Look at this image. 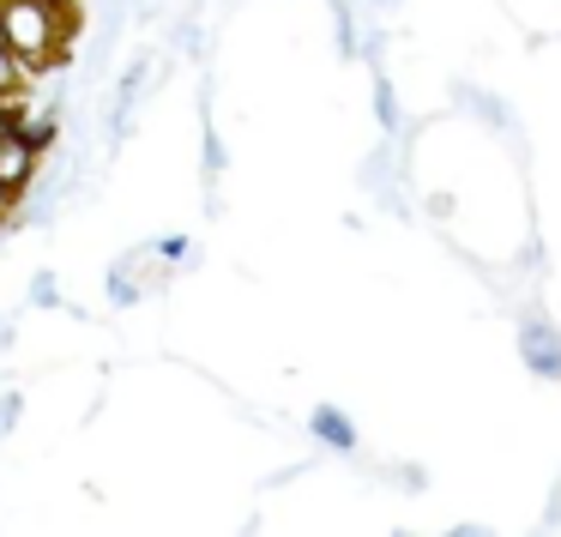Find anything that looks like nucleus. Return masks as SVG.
Here are the masks:
<instances>
[{
    "mask_svg": "<svg viewBox=\"0 0 561 537\" xmlns=\"http://www.w3.org/2000/svg\"><path fill=\"white\" fill-rule=\"evenodd\" d=\"M308 429H314L320 447H332V453H356V423H351L344 411H332V404H320V411L308 416Z\"/></svg>",
    "mask_w": 561,
    "mask_h": 537,
    "instance_id": "20e7f679",
    "label": "nucleus"
},
{
    "mask_svg": "<svg viewBox=\"0 0 561 537\" xmlns=\"http://www.w3.org/2000/svg\"><path fill=\"white\" fill-rule=\"evenodd\" d=\"M7 127H13V110H7V103H0V134H7Z\"/></svg>",
    "mask_w": 561,
    "mask_h": 537,
    "instance_id": "f8f14e48",
    "label": "nucleus"
},
{
    "mask_svg": "<svg viewBox=\"0 0 561 537\" xmlns=\"http://www.w3.org/2000/svg\"><path fill=\"white\" fill-rule=\"evenodd\" d=\"M37 163H43V146H31L19 127H7V134H0V187H7V194H31Z\"/></svg>",
    "mask_w": 561,
    "mask_h": 537,
    "instance_id": "f03ea898",
    "label": "nucleus"
},
{
    "mask_svg": "<svg viewBox=\"0 0 561 537\" xmlns=\"http://www.w3.org/2000/svg\"><path fill=\"white\" fill-rule=\"evenodd\" d=\"M13 212H19V194H7V187H0V224L13 218Z\"/></svg>",
    "mask_w": 561,
    "mask_h": 537,
    "instance_id": "9b49d317",
    "label": "nucleus"
},
{
    "mask_svg": "<svg viewBox=\"0 0 561 537\" xmlns=\"http://www.w3.org/2000/svg\"><path fill=\"white\" fill-rule=\"evenodd\" d=\"M13 127L31 139V146L49 151V146H55V134H61V103L43 98V91L31 85V91H25V103H19V115H13Z\"/></svg>",
    "mask_w": 561,
    "mask_h": 537,
    "instance_id": "7ed1b4c3",
    "label": "nucleus"
},
{
    "mask_svg": "<svg viewBox=\"0 0 561 537\" xmlns=\"http://www.w3.org/2000/svg\"><path fill=\"white\" fill-rule=\"evenodd\" d=\"M13 85H37V79H31V67L0 43V91H13Z\"/></svg>",
    "mask_w": 561,
    "mask_h": 537,
    "instance_id": "39448f33",
    "label": "nucleus"
},
{
    "mask_svg": "<svg viewBox=\"0 0 561 537\" xmlns=\"http://www.w3.org/2000/svg\"><path fill=\"white\" fill-rule=\"evenodd\" d=\"M519 356L537 380H561V327L543 315H525L519 320Z\"/></svg>",
    "mask_w": 561,
    "mask_h": 537,
    "instance_id": "f257e3e1",
    "label": "nucleus"
},
{
    "mask_svg": "<svg viewBox=\"0 0 561 537\" xmlns=\"http://www.w3.org/2000/svg\"><path fill=\"white\" fill-rule=\"evenodd\" d=\"M31 302H43V308H55V302H61V290H55V278H49V272H43V278L31 284Z\"/></svg>",
    "mask_w": 561,
    "mask_h": 537,
    "instance_id": "9d476101",
    "label": "nucleus"
},
{
    "mask_svg": "<svg viewBox=\"0 0 561 537\" xmlns=\"http://www.w3.org/2000/svg\"><path fill=\"white\" fill-rule=\"evenodd\" d=\"M375 115H380V127H387V134H399V103H392L387 73H375Z\"/></svg>",
    "mask_w": 561,
    "mask_h": 537,
    "instance_id": "423d86ee",
    "label": "nucleus"
},
{
    "mask_svg": "<svg viewBox=\"0 0 561 537\" xmlns=\"http://www.w3.org/2000/svg\"><path fill=\"white\" fill-rule=\"evenodd\" d=\"M158 260H194V242H187V236H163Z\"/></svg>",
    "mask_w": 561,
    "mask_h": 537,
    "instance_id": "1a4fd4ad",
    "label": "nucleus"
},
{
    "mask_svg": "<svg viewBox=\"0 0 561 537\" xmlns=\"http://www.w3.org/2000/svg\"><path fill=\"white\" fill-rule=\"evenodd\" d=\"M19 411H25V399H19V392H0V441L13 435V423H19Z\"/></svg>",
    "mask_w": 561,
    "mask_h": 537,
    "instance_id": "6e6552de",
    "label": "nucleus"
},
{
    "mask_svg": "<svg viewBox=\"0 0 561 537\" xmlns=\"http://www.w3.org/2000/svg\"><path fill=\"white\" fill-rule=\"evenodd\" d=\"M0 43H7V31H0Z\"/></svg>",
    "mask_w": 561,
    "mask_h": 537,
    "instance_id": "ddd939ff",
    "label": "nucleus"
},
{
    "mask_svg": "<svg viewBox=\"0 0 561 537\" xmlns=\"http://www.w3.org/2000/svg\"><path fill=\"white\" fill-rule=\"evenodd\" d=\"M465 98H471V110H477V115H489V122H495V127H507V122H513V115L501 110V103L489 98V91H465Z\"/></svg>",
    "mask_w": 561,
    "mask_h": 537,
    "instance_id": "0eeeda50",
    "label": "nucleus"
}]
</instances>
